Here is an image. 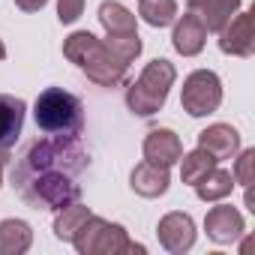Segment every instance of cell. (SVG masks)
I'll use <instances>...</instances> for the list:
<instances>
[{"label": "cell", "mask_w": 255, "mask_h": 255, "mask_svg": "<svg viewBox=\"0 0 255 255\" xmlns=\"http://www.w3.org/2000/svg\"><path fill=\"white\" fill-rule=\"evenodd\" d=\"M81 12H84V0H57V18H60V24L78 21Z\"/></svg>", "instance_id": "cb8c5ba5"}, {"label": "cell", "mask_w": 255, "mask_h": 255, "mask_svg": "<svg viewBox=\"0 0 255 255\" xmlns=\"http://www.w3.org/2000/svg\"><path fill=\"white\" fill-rule=\"evenodd\" d=\"M231 189H234V177H231V171H225V168H210V171L195 183V195H198L201 201H222V198L231 195Z\"/></svg>", "instance_id": "ac0fdd59"}, {"label": "cell", "mask_w": 255, "mask_h": 255, "mask_svg": "<svg viewBox=\"0 0 255 255\" xmlns=\"http://www.w3.org/2000/svg\"><path fill=\"white\" fill-rule=\"evenodd\" d=\"M204 231L213 243L219 246H228L234 240H240V234L246 231V222H243V213L231 204H219V207H210L207 216H204Z\"/></svg>", "instance_id": "9c48e42d"}, {"label": "cell", "mask_w": 255, "mask_h": 255, "mask_svg": "<svg viewBox=\"0 0 255 255\" xmlns=\"http://www.w3.org/2000/svg\"><path fill=\"white\" fill-rule=\"evenodd\" d=\"M45 3H48V0H15V6L24 9V12H39Z\"/></svg>", "instance_id": "d4e9b609"}, {"label": "cell", "mask_w": 255, "mask_h": 255, "mask_svg": "<svg viewBox=\"0 0 255 255\" xmlns=\"http://www.w3.org/2000/svg\"><path fill=\"white\" fill-rule=\"evenodd\" d=\"M237 12H240V0H204L195 9V15L204 21L207 33H219Z\"/></svg>", "instance_id": "e0dca14e"}, {"label": "cell", "mask_w": 255, "mask_h": 255, "mask_svg": "<svg viewBox=\"0 0 255 255\" xmlns=\"http://www.w3.org/2000/svg\"><path fill=\"white\" fill-rule=\"evenodd\" d=\"M90 168V156L78 138L45 135L27 144L12 168V189L33 210H60L81 198L78 177Z\"/></svg>", "instance_id": "6da1fadb"}, {"label": "cell", "mask_w": 255, "mask_h": 255, "mask_svg": "<svg viewBox=\"0 0 255 255\" xmlns=\"http://www.w3.org/2000/svg\"><path fill=\"white\" fill-rule=\"evenodd\" d=\"M138 15L150 27H168L177 18V0H138Z\"/></svg>", "instance_id": "44dd1931"}, {"label": "cell", "mask_w": 255, "mask_h": 255, "mask_svg": "<svg viewBox=\"0 0 255 255\" xmlns=\"http://www.w3.org/2000/svg\"><path fill=\"white\" fill-rule=\"evenodd\" d=\"M198 147H204L216 162L234 159L237 150H240V132L228 123H213V126L198 132Z\"/></svg>", "instance_id": "7c38bea8"}, {"label": "cell", "mask_w": 255, "mask_h": 255, "mask_svg": "<svg viewBox=\"0 0 255 255\" xmlns=\"http://www.w3.org/2000/svg\"><path fill=\"white\" fill-rule=\"evenodd\" d=\"M129 186H132V192L141 195V198H159V195L168 192L171 174H168L165 165H156V162H147V159H144V162H138V165L132 168Z\"/></svg>", "instance_id": "4fadbf2b"}, {"label": "cell", "mask_w": 255, "mask_h": 255, "mask_svg": "<svg viewBox=\"0 0 255 255\" xmlns=\"http://www.w3.org/2000/svg\"><path fill=\"white\" fill-rule=\"evenodd\" d=\"M201 3H204V0H186V6H189V12H195V9H198Z\"/></svg>", "instance_id": "4316f807"}, {"label": "cell", "mask_w": 255, "mask_h": 255, "mask_svg": "<svg viewBox=\"0 0 255 255\" xmlns=\"http://www.w3.org/2000/svg\"><path fill=\"white\" fill-rule=\"evenodd\" d=\"M12 159V153H3V150H0V186H3V165Z\"/></svg>", "instance_id": "484cf974"}, {"label": "cell", "mask_w": 255, "mask_h": 255, "mask_svg": "<svg viewBox=\"0 0 255 255\" xmlns=\"http://www.w3.org/2000/svg\"><path fill=\"white\" fill-rule=\"evenodd\" d=\"M183 156V141L174 129H150L144 138V159L171 168Z\"/></svg>", "instance_id": "5bb4252c"}, {"label": "cell", "mask_w": 255, "mask_h": 255, "mask_svg": "<svg viewBox=\"0 0 255 255\" xmlns=\"http://www.w3.org/2000/svg\"><path fill=\"white\" fill-rule=\"evenodd\" d=\"M72 246L78 255H144L147 249L141 243H132L129 234H126L123 225L117 222H108L102 216H87V222L75 231L72 237Z\"/></svg>", "instance_id": "5b68a950"}, {"label": "cell", "mask_w": 255, "mask_h": 255, "mask_svg": "<svg viewBox=\"0 0 255 255\" xmlns=\"http://www.w3.org/2000/svg\"><path fill=\"white\" fill-rule=\"evenodd\" d=\"M234 183H240V186H252V180H255V150L249 147V150H237V162H234Z\"/></svg>", "instance_id": "603a6c76"}, {"label": "cell", "mask_w": 255, "mask_h": 255, "mask_svg": "<svg viewBox=\"0 0 255 255\" xmlns=\"http://www.w3.org/2000/svg\"><path fill=\"white\" fill-rule=\"evenodd\" d=\"M207 42V27L195 12H186L183 18H174V33H171V45L177 54L183 57H195L204 51Z\"/></svg>", "instance_id": "8fae6325"}, {"label": "cell", "mask_w": 255, "mask_h": 255, "mask_svg": "<svg viewBox=\"0 0 255 255\" xmlns=\"http://www.w3.org/2000/svg\"><path fill=\"white\" fill-rule=\"evenodd\" d=\"M108 48L123 60V63H132L138 54H141V36L138 33H120V36H108L105 39Z\"/></svg>", "instance_id": "7402d4cb"}, {"label": "cell", "mask_w": 255, "mask_h": 255, "mask_svg": "<svg viewBox=\"0 0 255 255\" xmlns=\"http://www.w3.org/2000/svg\"><path fill=\"white\" fill-rule=\"evenodd\" d=\"M33 243V228L24 219L0 222V255H24Z\"/></svg>", "instance_id": "9a60e30c"}, {"label": "cell", "mask_w": 255, "mask_h": 255, "mask_svg": "<svg viewBox=\"0 0 255 255\" xmlns=\"http://www.w3.org/2000/svg\"><path fill=\"white\" fill-rule=\"evenodd\" d=\"M174 78H177V69H174L171 60H165V57L150 60L141 69V75L129 84V90H126V105H129V111L138 114V117H153L165 105Z\"/></svg>", "instance_id": "277c9868"}, {"label": "cell", "mask_w": 255, "mask_h": 255, "mask_svg": "<svg viewBox=\"0 0 255 255\" xmlns=\"http://www.w3.org/2000/svg\"><path fill=\"white\" fill-rule=\"evenodd\" d=\"M180 105L192 117H207L222 105V81L213 69H195L186 75L180 90Z\"/></svg>", "instance_id": "8992f818"}, {"label": "cell", "mask_w": 255, "mask_h": 255, "mask_svg": "<svg viewBox=\"0 0 255 255\" xmlns=\"http://www.w3.org/2000/svg\"><path fill=\"white\" fill-rule=\"evenodd\" d=\"M219 51L231 57H252L255 51V12H237L219 30Z\"/></svg>", "instance_id": "52a82bcc"}, {"label": "cell", "mask_w": 255, "mask_h": 255, "mask_svg": "<svg viewBox=\"0 0 255 255\" xmlns=\"http://www.w3.org/2000/svg\"><path fill=\"white\" fill-rule=\"evenodd\" d=\"M87 216H90V210H87L84 204H78V201H72V204L60 207V210H57V216H54V237H57V240H63V243H72L75 231L87 222Z\"/></svg>", "instance_id": "d6986e66"}, {"label": "cell", "mask_w": 255, "mask_h": 255, "mask_svg": "<svg viewBox=\"0 0 255 255\" xmlns=\"http://www.w3.org/2000/svg\"><path fill=\"white\" fill-rule=\"evenodd\" d=\"M36 129L60 138H81L84 132V105L75 93L63 87H45L33 102Z\"/></svg>", "instance_id": "3957f363"}, {"label": "cell", "mask_w": 255, "mask_h": 255, "mask_svg": "<svg viewBox=\"0 0 255 255\" xmlns=\"http://www.w3.org/2000/svg\"><path fill=\"white\" fill-rule=\"evenodd\" d=\"M24 114H27V102L21 96L0 93V150L3 153H12L15 141L21 138Z\"/></svg>", "instance_id": "30bf717a"}, {"label": "cell", "mask_w": 255, "mask_h": 255, "mask_svg": "<svg viewBox=\"0 0 255 255\" xmlns=\"http://www.w3.org/2000/svg\"><path fill=\"white\" fill-rule=\"evenodd\" d=\"M177 162H180V180L189 183V186H195L210 168H216V159H213L204 147H195L192 153H183Z\"/></svg>", "instance_id": "ffe728a7"}, {"label": "cell", "mask_w": 255, "mask_h": 255, "mask_svg": "<svg viewBox=\"0 0 255 255\" xmlns=\"http://www.w3.org/2000/svg\"><path fill=\"white\" fill-rule=\"evenodd\" d=\"M6 57V45H3V39H0V60Z\"/></svg>", "instance_id": "83f0119b"}, {"label": "cell", "mask_w": 255, "mask_h": 255, "mask_svg": "<svg viewBox=\"0 0 255 255\" xmlns=\"http://www.w3.org/2000/svg\"><path fill=\"white\" fill-rule=\"evenodd\" d=\"M63 54L66 60H72L93 84L99 87H117L126 78L129 63H123L105 39H96L90 30H75L63 39Z\"/></svg>", "instance_id": "7a4b0ae2"}, {"label": "cell", "mask_w": 255, "mask_h": 255, "mask_svg": "<svg viewBox=\"0 0 255 255\" xmlns=\"http://www.w3.org/2000/svg\"><path fill=\"white\" fill-rule=\"evenodd\" d=\"M156 237L162 243V249H168L171 255H183L192 249L195 243V222L189 213H180V210H171L159 219L156 225Z\"/></svg>", "instance_id": "ba28073f"}, {"label": "cell", "mask_w": 255, "mask_h": 255, "mask_svg": "<svg viewBox=\"0 0 255 255\" xmlns=\"http://www.w3.org/2000/svg\"><path fill=\"white\" fill-rule=\"evenodd\" d=\"M99 21L105 27L108 36H120V33H138V24H135V15L126 9L117 0H105L99 6Z\"/></svg>", "instance_id": "2e32d148"}]
</instances>
